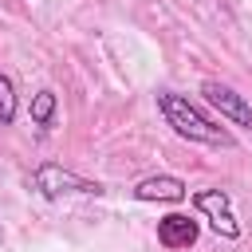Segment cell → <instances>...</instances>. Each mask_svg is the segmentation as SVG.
Returning a JSON list of instances; mask_svg holds the SVG:
<instances>
[{"mask_svg": "<svg viewBox=\"0 0 252 252\" xmlns=\"http://www.w3.org/2000/svg\"><path fill=\"white\" fill-rule=\"evenodd\" d=\"M55 106H59V102H55V91H47V87L35 91V94H32V122H35L39 130H47V126L55 122Z\"/></svg>", "mask_w": 252, "mask_h": 252, "instance_id": "52a82bcc", "label": "cell"}, {"mask_svg": "<svg viewBox=\"0 0 252 252\" xmlns=\"http://www.w3.org/2000/svg\"><path fill=\"white\" fill-rule=\"evenodd\" d=\"M197 232H201V224L189 217V213H165L161 220H158V244H165V248H189V244H197Z\"/></svg>", "mask_w": 252, "mask_h": 252, "instance_id": "5b68a950", "label": "cell"}, {"mask_svg": "<svg viewBox=\"0 0 252 252\" xmlns=\"http://www.w3.org/2000/svg\"><path fill=\"white\" fill-rule=\"evenodd\" d=\"M32 185H35L43 197H67V193H79V197H102V185H98V181H87V177L63 169L59 161H43V165H35Z\"/></svg>", "mask_w": 252, "mask_h": 252, "instance_id": "7a4b0ae2", "label": "cell"}, {"mask_svg": "<svg viewBox=\"0 0 252 252\" xmlns=\"http://www.w3.org/2000/svg\"><path fill=\"white\" fill-rule=\"evenodd\" d=\"M16 110H20V102H16V83H12V75L0 71V126H12V122H16Z\"/></svg>", "mask_w": 252, "mask_h": 252, "instance_id": "ba28073f", "label": "cell"}, {"mask_svg": "<svg viewBox=\"0 0 252 252\" xmlns=\"http://www.w3.org/2000/svg\"><path fill=\"white\" fill-rule=\"evenodd\" d=\"M0 240H4V228H0Z\"/></svg>", "mask_w": 252, "mask_h": 252, "instance_id": "9c48e42d", "label": "cell"}, {"mask_svg": "<svg viewBox=\"0 0 252 252\" xmlns=\"http://www.w3.org/2000/svg\"><path fill=\"white\" fill-rule=\"evenodd\" d=\"M193 209L209 217V224H213L217 236H224V240L240 236V224L232 217V201H228L224 189H201V193H193Z\"/></svg>", "mask_w": 252, "mask_h": 252, "instance_id": "277c9868", "label": "cell"}, {"mask_svg": "<svg viewBox=\"0 0 252 252\" xmlns=\"http://www.w3.org/2000/svg\"><path fill=\"white\" fill-rule=\"evenodd\" d=\"M201 94H205V102H209L220 118H228L232 126L252 130V106H248V98L236 94L228 83H220V79H205V83H201Z\"/></svg>", "mask_w": 252, "mask_h": 252, "instance_id": "3957f363", "label": "cell"}, {"mask_svg": "<svg viewBox=\"0 0 252 252\" xmlns=\"http://www.w3.org/2000/svg\"><path fill=\"white\" fill-rule=\"evenodd\" d=\"M185 197H189V189L173 173H158V177H146V181L134 185V201H169V205H177Z\"/></svg>", "mask_w": 252, "mask_h": 252, "instance_id": "8992f818", "label": "cell"}, {"mask_svg": "<svg viewBox=\"0 0 252 252\" xmlns=\"http://www.w3.org/2000/svg\"><path fill=\"white\" fill-rule=\"evenodd\" d=\"M158 110H161L165 126H173V134H177V138H185V142L213 146V150H232V146H236V138H232L224 126H217L201 106H193L185 94L158 91Z\"/></svg>", "mask_w": 252, "mask_h": 252, "instance_id": "6da1fadb", "label": "cell"}]
</instances>
